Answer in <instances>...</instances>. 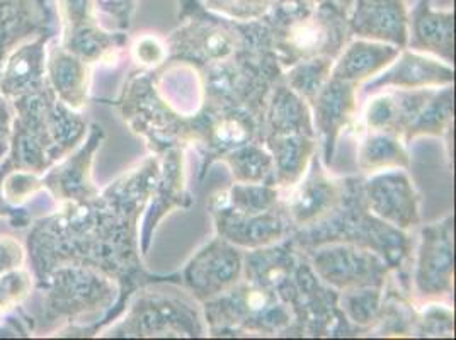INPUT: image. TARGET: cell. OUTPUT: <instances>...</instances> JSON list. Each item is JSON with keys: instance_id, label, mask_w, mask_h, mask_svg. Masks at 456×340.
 Here are the masks:
<instances>
[{"instance_id": "obj_32", "label": "cell", "mask_w": 456, "mask_h": 340, "mask_svg": "<svg viewBox=\"0 0 456 340\" xmlns=\"http://www.w3.org/2000/svg\"><path fill=\"white\" fill-rule=\"evenodd\" d=\"M12 167L11 160L5 157L4 162H0V220H5L9 223V227L24 228L31 227V223L35 222L33 215L29 213L28 208H12L9 206L5 201H4V196H2V179L5 175V172Z\"/></svg>"}, {"instance_id": "obj_14", "label": "cell", "mask_w": 456, "mask_h": 340, "mask_svg": "<svg viewBox=\"0 0 456 340\" xmlns=\"http://www.w3.org/2000/svg\"><path fill=\"white\" fill-rule=\"evenodd\" d=\"M315 108V121L325 138V158L330 162V155L336 145V138L354 113V85L332 78L319 94L312 99Z\"/></svg>"}, {"instance_id": "obj_2", "label": "cell", "mask_w": 456, "mask_h": 340, "mask_svg": "<svg viewBox=\"0 0 456 340\" xmlns=\"http://www.w3.org/2000/svg\"><path fill=\"white\" fill-rule=\"evenodd\" d=\"M39 293L35 334L77 332L86 321L101 319L114 303L113 278L91 265H58L35 284Z\"/></svg>"}, {"instance_id": "obj_29", "label": "cell", "mask_w": 456, "mask_h": 340, "mask_svg": "<svg viewBox=\"0 0 456 340\" xmlns=\"http://www.w3.org/2000/svg\"><path fill=\"white\" fill-rule=\"evenodd\" d=\"M342 308L347 312L351 320L368 323L373 320L380 310V289L370 286L368 289L349 291L342 298Z\"/></svg>"}, {"instance_id": "obj_27", "label": "cell", "mask_w": 456, "mask_h": 340, "mask_svg": "<svg viewBox=\"0 0 456 340\" xmlns=\"http://www.w3.org/2000/svg\"><path fill=\"white\" fill-rule=\"evenodd\" d=\"M250 119L242 114H224L211 121L208 142L218 149H235L246 145L250 138Z\"/></svg>"}, {"instance_id": "obj_25", "label": "cell", "mask_w": 456, "mask_h": 340, "mask_svg": "<svg viewBox=\"0 0 456 340\" xmlns=\"http://www.w3.org/2000/svg\"><path fill=\"white\" fill-rule=\"evenodd\" d=\"M35 284V276L26 265L0 276V320L31 298Z\"/></svg>"}, {"instance_id": "obj_15", "label": "cell", "mask_w": 456, "mask_h": 340, "mask_svg": "<svg viewBox=\"0 0 456 340\" xmlns=\"http://www.w3.org/2000/svg\"><path fill=\"white\" fill-rule=\"evenodd\" d=\"M412 48L435 52L448 63L453 61V11H435L429 0L419 2L412 14Z\"/></svg>"}, {"instance_id": "obj_35", "label": "cell", "mask_w": 456, "mask_h": 340, "mask_svg": "<svg viewBox=\"0 0 456 340\" xmlns=\"http://www.w3.org/2000/svg\"><path fill=\"white\" fill-rule=\"evenodd\" d=\"M317 2H332V4H338L339 7L347 11V9L353 5V2H354V0H317Z\"/></svg>"}, {"instance_id": "obj_23", "label": "cell", "mask_w": 456, "mask_h": 340, "mask_svg": "<svg viewBox=\"0 0 456 340\" xmlns=\"http://www.w3.org/2000/svg\"><path fill=\"white\" fill-rule=\"evenodd\" d=\"M227 162L233 170L235 177L244 184H263L273 182L274 175V162L256 145L242 147L233 153L227 155Z\"/></svg>"}, {"instance_id": "obj_31", "label": "cell", "mask_w": 456, "mask_h": 340, "mask_svg": "<svg viewBox=\"0 0 456 340\" xmlns=\"http://www.w3.org/2000/svg\"><path fill=\"white\" fill-rule=\"evenodd\" d=\"M26 247L12 235L0 233V276L26 265Z\"/></svg>"}, {"instance_id": "obj_28", "label": "cell", "mask_w": 456, "mask_h": 340, "mask_svg": "<svg viewBox=\"0 0 456 340\" xmlns=\"http://www.w3.org/2000/svg\"><path fill=\"white\" fill-rule=\"evenodd\" d=\"M330 74V58H310L297 65L289 74L288 82L291 89L306 99H314L327 84Z\"/></svg>"}, {"instance_id": "obj_13", "label": "cell", "mask_w": 456, "mask_h": 340, "mask_svg": "<svg viewBox=\"0 0 456 340\" xmlns=\"http://www.w3.org/2000/svg\"><path fill=\"white\" fill-rule=\"evenodd\" d=\"M46 80L58 99L72 108L82 111L89 101L91 70L89 65L67 52L58 41L52 39L46 55Z\"/></svg>"}, {"instance_id": "obj_8", "label": "cell", "mask_w": 456, "mask_h": 340, "mask_svg": "<svg viewBox=\"0 0 456 340\" xmlns=\"http://www.w3.org/2000/svg\"><path fill=\"white\" fill-rule=\"evenodd\" d=\"M315 271L338 287H380L387 267L375 255L351 247H329L314 257Z\"/></svg>"}, {"instance_id": "obj_20", "label": "cell", "mask_w": 456, "mask_h": 340, "mask_svg": "<svg viewBox=\"0 0 456 340\" xmlns=\"http://www.w3.org/2000/svg\"><path fill=\"white\" fill-rule=\"evenodd\" d=\"M269 149L274 153V175L283 186H293L304 175L314 142L304 134H273Z\"/></svg>"}, {"instance_id": "obj_1", "label": "cell", "mask_w": 456, "mask_h": 340, "mask_svg": "<svg viewBox=\"0 0 456 340\" xmlns=\"http://www.w3.org/2000/svg\"><path fill=\"white\" fill-rule=\"evenodd\" d=\"M11 102L14 121L7 158L16 169L43 175L86 140L87 121L65 106L50 85Z\"/></svg>"}, {"instance_id": "obj_4", "label": "cell", "mask_w": 456, "mask_h": 340, "mask_svg": "<svg viewBox=\"0 0 456 340\" xmlns=\"http://www.w3.org/2000/svg\"><path fill=\"white\" fill-rule=\"evenodd\" d=\"M211 325H244L257 330H276L289 320L283 306L276 303L274 291L256 283L232 289L227 296L207 304Z\"/></svg>"}, {"instance_id": "obj_7", "label": "cell", "mask_w": 456, "mask_h": 340, "mask_svg": "<svg viewBox=\"0 0 456 340\" xmlns=\"http://www.w3.org/2000/svg\"><path fill=\"white\" fill-rule=\"evenodd\" d=\"M55 35L41 33L18 45L0 69V94L9 101L22 95L38 94L48 87L46 55Z\"/></svg>"}, {"instance_id": "obj_18", "label": "cell", "mask_w": 456, "mask_h": 340, "mask_svg": "<svg viewBox=\"0 0 456 340\" xmlns=\"http://www.w3.org/2000/svg\"><path fill=\"white\" fill-rule=\"evenodd\" d=\"M453 82V70L443 63L429 58L419 57L405 52L399 63L371 82L368 89H377L381 85H395L405 89H422L426 85H444Z\"/></svg>"}, {"instance_id": "obj_5", "label": "cell", "mask_w": 456, "mask_h": 340, "mask_svg": "<svg viewBox=\"0 0 456 340\" xmlns=\"http://www.w3.org/2000/svg\"><path fill=\"white\" fill-rule=\"evenodd\" d=\"M104 133L93 125L89 136L76 150L63 157L52 169L41 175L45 192L57 203H82L93 199L99 190L93 181V162L95 151L102 143Z\"/></svg>"}, {"instance_id": "obj_6", "label": "cell", "mask_w": 456, "mask_h": 340, "mask_svg": "<svg viewBox=\"0 0 456 340\" xmlns=\"http://www.w3.org/2000/svg\"><path fill=\"white\" fill-rule=\"evenodd\" d=\"M41 33H60L57 0H0V69L18 45Z\"/></svg>"}, {"instance_id": "obj_30", "label": "cell", "mask_w": 456, "mask_h": 340, "mask_svg": "<svg viewBox=\"0 0 456 340\" xmlns=\"http://www.w3.org/2000/svg\"><path fill=\"white\" fill-rule=\"evenodd\" d=\"M273 0H207V7L232 20H254L263 18Z\"/></svg>"}, {"instance_id": "obj_10", "label": "cell", "mask_w": 456, "mask_h": 340, "mask_svg": "<svg viewBox=\"0 0 456 340\" xmlns=\"http://www.w3.org/2000/svg\"><path fill=\"white\" fill-rule=\"evenodd\" d=\"M240 269V254L225 242L215 240L192 259L186 269V283L198 298L209 300L237 283Z\"/></svg>"}, {"instance_id": "obj_16", "label": "cell", "mask_w": 456, "mask_h": 340, "mask_svg": "<svg viewBox=\"0 0 456 340\" xmlns=\"http://www.w3.org/2000/svg\"><path fill=\"white\" fill-rule=\"evenodd\" d=\"M218 216V228L227 240L239 246H265L280 239L285 233V223L280 216L269 215H244L228 208H215Z\"/></svg>"}, {"instance_id": "obj_11", "label": "cell", "mask_w": 456, "mask_h": 340, "mask_svg": "<svg viewBox=\"0 0 456 340\" xmlns=\"http://www.w3.org/2000/svg\"><path fill=\"white\" fill-rule=\"evenodd\" d=\"M452 218L444 223L424 228L419 255L418 287L424 295H443L452 291L453 244Z\"/></svg>"}, {"instance_id": "obj_26", "label": "cell", "mask_w": 456, "mask_h": 340, "mask_svg": "<svg viewBox=\"0 0 456 340\" xmlns=\"http://www.w3.org/2000/svg\"><path fill=\"white\" fill-rule=\"evenodd\" d=\"M39 192H45V186L38 174L16 169L12 166L2 179L4 201L12 208H26V203Z\"/></svg>"}, {"instance_id": "obj_33", "label": "cell", "mask_w": 456, "mask_h": 340, "mask_svg": "<svg viewBox=\"0 0 456 340\" xmlns=\"http://www.w3.org/2000/svg\"><path fill=\"white\" fill-rule=\"evenodd\" d=\"M12 121H14V109L12 102L0 94V162L9 155L11 149V136H12Z\"/></svg>"}, {"instance_id": "obj_19", "label": "cell", "mask_w": 456, "mask_h": 340, "mask_svg": "<svg viewBox=\"0 0 456 340\" xmlns=\"http://www.w3.org/2000/svg\"><path fill=\"white\" fill-rule=\"evenodd\" d=\"M339 199V188L321 172H314L291 196L288 213L297 225H310L334 208Z\"/></svg>"}, {"instance_id": "obj_34", "label": "cell", "mask_w": 456, "mask_h": 340, "mask_svg": "<svg viewBox=\"0 0 456 340\" xmlns=\"http://www.w3.org/2000/svg\"><path fill=\"white\" fill-rule=\"evenodd\" d=\"M94 9H101L108 16H111L121 28H128L130 16L134 12V0H93Z\"/></svg>"}, {"instance_id": "obj_17", "label": "cell", "mask_w": 456, "mask_h": 340, "mask_svg": "<svg viewBox=\"0 0 456 340\" xmlns=\"http://www.w3.org/2000/svg\"><path fill=\"white\" fill-rule=\"evenodd\" d=\"M400 48L385 43L354 41L342 53L341 60L332 70V78L344 82H362L364 78L380 72L399 57Z\"/></svg>"}, {"instance_id": "obj_12", "label": "cell", "mask_w": 456, "mask_h": 340, "mask_svg": "<svg viewBox=\"0 0 456 340\" xmlns=\"http://www.w3.org/2000/svg\"><path fill=\"white\" fill-rule=\"evenodd\" d=\"M366 201L373 213L395 227L409 228L419 223L418 198L409 179L400 172L368 181Z\"/></svg>"}, {"instance_id": "obj_21", "label": "cell", "mask_w": 456, "mask_h": 340, "mask_svg": "<svg viewBox=\"0 0 456 340\" xmlns=\"http://www.w3.org/2000/svg\"><path fill=\"white\" fill-rule=\"evenodd\" d=\"M273 134H312L310 114L302 99L286 87H278L271 106Z\"/></svg>"}, {"instance_id": "obj_24", "label": "cell", "mask_w": 456, "mask_h": 340, "mask_svg": "<svg viewBox=\"0 0 456 340\" xmlns=\"http://www.w3.org/2000/svg\"><path fill=\"white\" fill-rule=\"evenodd\" d=\"M452 91L433 93L407 128V140L416 134H441L452 119Z\"/></svg>"}, {"instance_id": "obj_9", "label": "cell", "mask_w": 456, "mask_h": 340, "mask_svg": "<svg viewBox=\"0 0 456 340\" xmlns=\"http://www.w3.org/2000/svg\"><path fill=\"white\" fill-rule=\"evenodd\" d=\"M347 20L349 33L371 41L407 46L409 16L403 0H354Z\"/></svg>"}, {"instance_id": "obj_22", "label": "cell", "mask_w": 456, "mask_h": 340, "mask_svg": "<svg viewBox=\"0 0 456 340\" xmlns=\"http://www.w3.org/2000/svg\"><path fill=\"white\" fill-rule=\"evenodd\" d=\"M407 167L409 157L394 133L375 132L368 136L360 150V167L364 172Z\"/></svg>"}, {"instance_id": "obj_3", "label": "cell", "mask_w": 456, "mask_h": 340, "mask_svg": "<svg viewBox=\"0 0 456 340\" xmlns=\"http://www.w3.org/2000/svg\"><path fill=\"white\" fill-rule=\"evenodd\" d=\"M346 14L332 2L273 0L263 20L281 60L291 65L321 55L336 57L349 33Z\"/></svg>"}]
</instances>
